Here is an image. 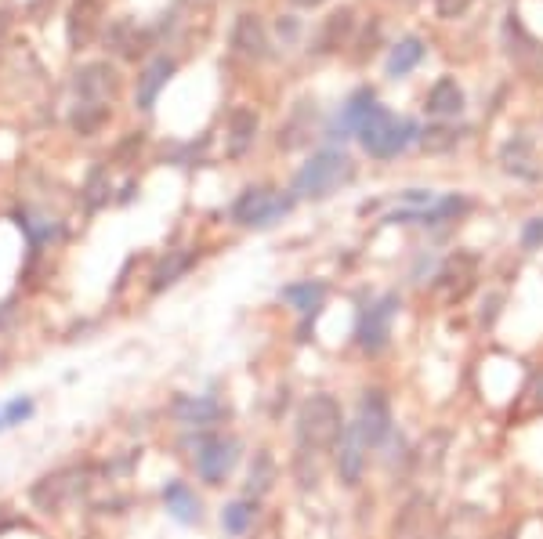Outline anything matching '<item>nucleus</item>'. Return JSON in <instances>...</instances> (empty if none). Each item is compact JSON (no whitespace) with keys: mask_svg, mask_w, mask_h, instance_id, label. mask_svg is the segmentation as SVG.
<instances>
[{"mask_svg":"<svg viewBox=\"0 0 543 539\" xmlns=\"http://www.w3.org/2000/svg\"><path fill=\"white\" fill-rule=\"evenodd\" d=\"M290 210H294V196H283V192L272 189H247L232 203V221L247 228H268L283 221Z\"/></svg>","mask_w":543,"mask_h":539,"instance_id":"39448f33","label":"nucleus"},{"mask_svg":"<svg viewBox=\"0 0 543 539\" xmlns=\"http://www.w3.org/2000/svg\"><path fill=\"white\" fill-rule=\"evenodd\" d=\"M258 518V503L254 500H236L229 503L225 511H221V529L229 532V536H247L250 525Z\"/></svg>","mask_w":543,"mask_h":539,"instance_id":"aec40b11","label":"nucleus"},{"mask_svg":"<svg viewBox=\"0 0 543 539\" xmlns=\"http://www.w3.org/2000/svg\"><path fill=\"white\" fill-rule=\"evenodd\" d=\"M344 431L341 402L334 395H312L297 409V438L305 453H323L330 445H337Z\"/></svg>","mask_w":543,"mask_h":539,"instance_id":"f03ea898","label":"nucleus"},{"mask_svg":"<svg viewBox=\"0 0 543 539\" xmlns=\"http://www.w3.org/2000/svg\"><path fill=\"white\" fill-rule=\"evenodd\" d=\"M192 265V257L189 254H171V261H163L160 268H156V275H153V290H163V286H171L174 279H178L185 268Z\"/></svg>","mask_w":543,"mask_h":539,"instance_id":"5701e85b","label":"nucleus"},{"mask_svg":"<svg viewBox=\"0 0 543 539\" xmlns=\"http://www.w3.org/2000/svg\"><path fill=\"white\" fill-rule=\"evenodd\" d=\"M232 48H236L239 55H250V58L265 55L268 40H265V29H261L258 15H243V19L236 22V33H232Z\"/></svg>","mask_w":543,"mask_h":539,"instance_id":"a211bd4d","label":"nucleus"},{"mask_svg":"<svg viewBox=\"0 0 543 539\" xmlns=\"http://www.w3.org/2000/svg\"><path fill=\"white\" fill-rule=\"evenodd\" d=\"M464 8H467V0H439V11L446 15V19L449 15H457V11H464Z\"/></svg>","mask_w":543,"mask_h":539,"instance_id":"cd10ccee","label":"nucleus"},{"mask_svg":"<svg viewBox=\"0 0 543 539\" xmlns=\"http://www.w3.org/2000/svg\"><path fill=\"white\" fill-rule=\"evenodd\" d=\"M529 395L536 398V409H543V369L533 377V384H529Z\"/></svg>","mask_w":543,"mask_h":539,"instance_id":"c85d7f7f","label":"nucleus"},{"mask_svg":"<svg viewBox=\"0 0 543 539\" xmlns=\"http://www.w3.org/2000/svg\"><path fill=\"white\" fill-rule=\"evenodd\" d=\"M283 297L290 308H297V312H315L319 304H323L326 297V286L323 283H294V286H283Z\"/></svg>","mask_w":543,"mask_h":539,"instance_id":"412c9836","label":"nucleus"},{"mask_svg":"<svg viewBox=\"0 0 543 539\" xmlns=\"http://www.w3.org/2000/svg\"><path fill=\"white\" fill-rule=\"evenodd\" d=\"M0 362H4V355H0Z\"/></svg>","mask_w":543,"mask_h":539,"instance_id":"7c9ffc66","label":"nucleus"},{"mask_svg":"<svg viewBox=\"0 0 543 539\" xmlns=\"http://www.w3.org/2000/svg\"><path fill=\"white\" fill-rule=\"evenodd\" d=\"M0 427H4V420H0Z\"/></svg>","mask_w":543,"mask_h":539,"instance_id":"2f4dec72","label":"nucleus"},{"mask_svg":"<svg viewBox=\"0 0 543 539\" xmlns=\"http://www.w3.org/2000/svg\"><path fill=\"white\" fill-rule=\"evenodd\" d=\"M355 167L352 160L337 149L315 152L312 160L297 171L294 178V199H326L334 189H341L344 181H352Z\"/></svg>","mask_w":543,"mask_h":539,"instance_id":"7ed1b4c3","label":"nucleus"},{"mask_svg":"<svg viewBox=\"0 0 543 539\" xmlns=\"http://www.w3.org/2000/svg\"><path fill=\"white\" fill-rule=\"evenodd\" d=\"M464 109V91L453 76H442L439 84L428 91V113L431 116H457Z\"/></svg>","mask_w":543,"mask_h":539,"instance_id":"f3484780","label":"nucleus"},{"mask_svg":"<svg viewBox=\"0 0 543 539\" xmlns=\"http://www.w3.org/2000/svg\"><path fill=\"white\" fill-rule=\"evenodd\" d=\"M174 58H156V62H149L145 66V73L138 76V91H134V102H138V109H153L156 98H160V91L167 87V80L174 76Z\"/></svg>","mask_w":543,"mask_h":539,"instance_id":"f8f14e48","label":"nucleus"},{"mask_svg":"<svg viewBox=\"0 0 543 539\" xmlns=\"http://www.w3.org/2000/svg\"><path fill=\"white\" fill-rule=\"evenodd\" d=\"M91 482H95V471H91V467H80V464L58 467V471L44 474V478L29 489V500L44 514L66 511L69 503H77L80 496L91 489Z\"/></svg>","mask_w":543,"mask_h":539,"instance_id":"20e7f679","label":"nucleus"},{"mask_svg":"<svg viewBox=\"0 0 543 539\" xmlns=\"http://www.w3.org/2000/svg\"><path fill=\"white\" fill-rule=\"evenodd\" d=\"M355 134H359V145L370 152L373 160H391V156H399L406 145L420 138L417 123L406 120V116H395L384 105H373V113L362 120Z\"/></svg>","mask_w":543,"mask_h":539,"instance_id":"f257e3e1","label":"nucleus"},{"mask_svg":"<svg viewBox=\"0 0 543 539\" xmlns=\"http://www.w3.org/2000/svg\"><path fill=\"white\" fill-rule=\"evenodd\" d=\"M391 539H439V511L431 496H410L391 521Z\"/></svg>","mask_w":543,"mask_h":539,"instance_id":"423d86ee","label":"nucleus"},{"mask_svg":"<svg viewBox=\"0 0 543 539\" xmlns=\"http://www.w3.org/2000/svg\"><path fill=\"white\" fill-rule=\"evenodd\" d=\"M77 95L84 105H102L116 95V69L105 62H91L77 73Z\"/></svg>","mask_w":543,"mask_h":539,"instance_id":"9d476101","label":"nucleus"},{"mask_svg":"<svg viewBox=\"0 0 543 539\" xmlns=\"http://www.w3.org/2000/svg\"><path fill=\"white\" fill-rule=\"evenodd\" d=\"M22 228H26V236H29V243H33V246L48 243V239L58 236V225H55V221L33 218V214H22Z\"/></svg>","mask_w":543,"mask_h":539,"instance_id":"b1692460","label":"nucleus"},{"mask_svg":"<svg viewBox=\"0 0 543 539\" xmlns=\"http://www.w3.org/2000/svg\"><path fill=\"white\" fill-rule=\"evenodd\" d=\"M236 460H239V445L232 438H207L196 449V474L207 485H221L232 474Z\"/></svg>","mask_w":543,"mask_h":539,"instance_id":"0eeeda50","label":"nucleus"},{"mask_svg":"<svg viewBox=\"0 0 543 539\" xmlns=\"http://www.w3.org/2000/svg\"><path fill=\"white\" fill-rule=\"evenodd\" d=\"M33 417V402L29 398H15L8 409H4V424H22V420Z\"/></svg>","mask_w":543,"mask_h":539,"instance_id":"a878e982","label":"nucleus"},{"mask_svg":"<svg viewBox=\"0 0 543 539\" xmlns=\"http://www.w3.org/2000/svg\"><path fill=\"white\" fill-rule=\"evenodd\" d=\"M297 4H319V0H297Z\"/></svg>","mask_w":543,"mask_h":539,"instance_id":"c756f323","label":"nucleus"},{"mask_svg":"<svg viewBox=\"0 0 543 539\" xmlns=\"http://www.w3.org/2000/svg\"><path fill=\"white\" fill-rule=\"evenodd\" d=\"M522 246H525V250H540V246H543V218L525 221V228H522Z\"/></svg>","mask_w":543,"mask_h":539,"instance_id":"bb28decb","label":"nucleus"},{"mask_svg":"<svg viewBox=\"0 0 543 539\" xmlns=\"http://www.w3.org/2000/svg\"><path fill=\"white\" fill-rule=\"evenodd\" d=\"M232 142H229V152L232 156H243L247 152V145L254 142V131H258V116L247 113V109H239V113H232Z\"/></svg>","mask_w":543,"mask_h":539,"instance_id":"4be33fe9","label":"nucleus"},{"mask_svg":"<svg viewBox=\"0 0 543 539\" xmlns=\"http://www.w3.org/2000/svg\"><path fill=\"white\" fill-rule=\"evenodd\" d=\"M395 297H384L373 308H366L359 319V344L366 351H381L391 337V315H395Z\"/></svg>","mask_w":543,"mask_h":539,"instance_id":"1a4fd4ad","label":"nucleus"},{"mask_svg":"<svg viewBox=\"0 0 543 539\" xmlns=\"http://www.w3.org/2000/svg\"><path fill=\"white\" fill-rule=\"evenodd\" d=\"M98 26V0H77L73 8H69V44L73 48H84L91 33Z\"/></svg>","mask_w":543,"mask_h":539,"instance_id":"dca6fc26","label":"nucleus"},{"mask_svg":"<svg viewBox=\"0 0 543 539\" xmlns=\"http://www.w3.org/2000/svg\"><path fill=\"white\" fill-rule=\"evenodd\" d=\"M373 105H377V95H373L370 87H359L348 102H344V109H341V116H337V131H359L362 127V120L373 113Z\"/></svg>","mask_w":543,"mask_h":539,"instance_id":"6ab92c4d","label":"nucleus"},{"mask_svg":"<svg viewBox=\"0 0 543 539\" xmlns=\"http://www.w3.org/2000/svg\"><path fill=\"white\" fill-rule=\"evenodd\" d=\"M272 478H276V467H272V456L261 453V456H258V467L250 471V492H254V496H261V492H268V489H272Z\"/></svg>","mask_w":543,"mask_h":539,"instance_id":"393cba45","label":"nucleus"},{"mask_svg":"<svg viewBox=\"0 0 543 539\" xmlns=\"http://www.w3.org/2000/svg\"><path fill=\"white\" fill-rule=\"evenodd\" d=\"M424 40L420 37H402L395 48H391V55H388V62H384V73L391 76V80H399V76H406V73H413V69L424 62Z\"/></svg>","mask_w":543,"mask_h":539,"instance_id":"2eb2a0df","label":"nucleus"},{"mask_svg":"<svg viewBox=\"0 0 543 539\" xmlns=\"http://www.w3.org/2000/svg\"><path fill=\"white\" fill-rule=\"evenodd\" d=\"M163 507H167V514H171L174 521H181V525H196V521L203 518L200 500H196V492L185 482H167V489H163Z\"/></svg>","mask_w":543,"mask_h":539,"instance_id":"4468645a","label":"nucleus"},{"mask_svg":"<svg viewBox=\"0 0 543 539\" xmlns=\"http://www.w3.org/2000/svg\"><path fill=\"white\" fill-rule=\"evenodd\" d=\"M355 431H359V438L366 442V449H370V445H381L384 438H388L391 409H388V398H384L381 391H366V395H362L359 417H355Z\"/></svg>","mask_w":543,"mask_h":539,"instance_id":"6e6552de","label":"nucleus"},{"mask_svg":"<svg viewBox=\"0 0 543 539\" xmlns=\"http://www.w3.org/2000/svg\"><path fill=\"white\" fill-rule=\"evenodd\" d=\"M362 467H366V442L359 438L355 424H348L337 438V474L344 485H359Z\"/></svg>","mask_w":543,"mask_h":539,"instance_id":"9b49d317","label":"nucleus"},{"mask_svg":"<svg viewBox=\"0 0 543 539\" xmlns=\"http://www.w3.org/2000/svg\"><path fill=\"white\" fill-rule=\"evenodd\" d=\"M174 420L185 427H207L221 420V406L207 395H178L174 398Z\"/></svg>","mask_w":543,"mask_h":539,"instance_id":"ddd939ff","label":"nucleus"}]
</instances>
